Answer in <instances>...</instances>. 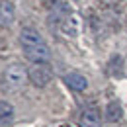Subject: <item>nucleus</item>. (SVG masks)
Instances as JSON below:
<instances>
[{"instance_id":"7","label":"nucleus","mask_w":127,"mask_h":127,"mask_svg":"<svg viewBox=\"0 0 127 127\" xmlns=\"http://www.w3.org/2000/svg\"><path fill=\"white\" fill-rule=\"evenodd\" d=\"M63 80H64V84H66L70 90H74V92H82V90H86V86H88L86 76L80 74V72H66Z\"/></svg>"},{"instance_id":"10","label":"nucleus","mask_w":127,"mask_h":127,"mask_svg":"<svg viewBox=\"0 0 127 127\" xmlns=\"http://www.w3.org/2000/svg\"><path fill=\"white\" fill-rule=\"evenodd\" d=\"M104 117L110 121V123H117L121 117H123V111H121V106L117 102H110L104 110Z\"/></svg>"},{"instance_id":"4","label":"nucleus","mask_w":127,"mask_h":127,"mask_svg":"<svg viewBox=\"0 0 127 127\" xmlns=\"http://www.w3.org/2000/svg\"><path fill=\"white\" fill-rule=\"evenodd\" d=\"M41 43H45V41H43V37L39 35V32L35 28H22V32H20V45L24 49L37 47Z\"/></svg>"},{"instance_id":"11","label":"nucleus","mask_w":127,"mask_h":127,"mask_svg":"<svg viewBox=\"0 0 127 127\" xmlns=\"http://www.w3.org/2000/svg\"><path fill=\"white\" fill-rule=\"evenodd\" d=\"M61 30H63V33H66V35H70V37H74L76 33H78V18H76V14L72 12L70 16L64 20L63 24L59 26Z\"/></svg>"},{"instance_id":"3","label":"nucleus","mask_w":127,"mask_h":127,"mask_svg":"<svg viewBox=\"0 0 127 127\" xmlns=\"http://www.w3.org/2000/svg\"><path fill=\"white\" fill-rule=\"evenodd\" d=\"M72 14V10H70V6L66 4V2H61V0H57L55 2V6L49 10V24L51 26H61L66 18Z\"/></svg>"},{"instance_id":"13","label":"nucleus","mask_w":127,"mask_h":127,"mask_svg":"<svg viewBox=\"0 0 127 127\" xmlns=\"http://www.w3.org/2000/svg\"><path fill=\"white\" fill-rule=\"evenodd\" d=\"M61 127H70V125H61Z\"/></svg>"},{"instance_id":"12","label":"nucleus","mask_w":127,"mask_h":127,"mask_svg":"<svg viewBox=\"0 0 127 127\" xmlns=\"http://www.w3.org/2000/svg\"><path fill=\"white\" fill-rule=\"evenodd\" d=\"M55 2H57V0H39V4H41L43 8H49V10L55 6Z\"/></svg>"},{"instance_id":"1","label":"nucleus","mask_w":127,"mask_h":127,"mask_svg":"<svg viewBox=\"0 0 127 127\" xmlns=\"http://www.w3.org/2000/svg\"><path fill=\"white\" fill-rule=\"evenodd\" d=\"M2 78H4L6 88L18 90V88H22V86L30 80V72H28V68H26L22 63H10L6 68H4Z\"/></svg>"},{"instance_id":"2","label":"nucleus","mask_w":127,"mask_h":127,"mask_svg":"<svg viewBox=\"0 0 127 127\" xmlns=\"http://www.w3.org/2000/svg\"><path fill=\"white\" fill-rule=\"evenodd\" d=\"M28 72H30V82L33 86H37V88H45L51 82V78H53L49 63H33L28 68Z\"/></svg>"},{"instance_id":"9","label":"nucleus","mask_w":127,"mask_h":127,"mask_svg":"<svg viewBox=\"0 0 127 127\" xmlns=\"http://www.w3.org/2000/svg\"><path fill=\"white\" fill-rule=\"evenodd\" d=\"M14 106L8 102V100H2L0 102V127H10L14 121Z\"/></svg>"},{"instance_id":"14","label":"nucleus","mask_w":127,"mask_h":127,"mask_svg":"<svg viewBox=\"0 0 127 127\" xmlns=\"http://www.w3.org/2000/svg\"><path fill=\"white\" fill-rule=\"evenodd\" d=\"M125 66H127V63H125Z\"/></svg>"},{"instance_id":"5","label":"nucleus","mask_w":127,"mask_h":127,"mask_svg":"<svg viewBox=\"0 0 127 127\" xmlns=\"http://www.w3.org/2000/svg\"><path fill=\"white\" fill-rule=\"evenodd\" d=\"M24 53L32 63H49V59H51V51H49L47 43H41L32 49H24Z\"/></svg>"},{"instance_id":"6","label":"nucleus","mask_w":127,"mask_h":127,"mask_svg":"<svg viewBox=\"0 0 127 127\" xmlns=\"http://www.w3.org/2000/svg\"><path fill=\"white\" fill-rule=\"evenodd\" d=\"M16 10L10 0H0V28H10L14 24Z\"/></svg>"},{"instance_id":"8","label":"nucleus","mask_w":127,"mask_h":127,"mask_svg":"<svg viewBox=\"0 0 127 127\" xmlns=\"http://www.w3.org/2000/svg\"><path fill=\"white\" fill-rule=\"evenodd\" d=\"M78 125L80 127H100V115H98V111L94 108H86L80 113Z\"/></svg>"}]
</instances>
